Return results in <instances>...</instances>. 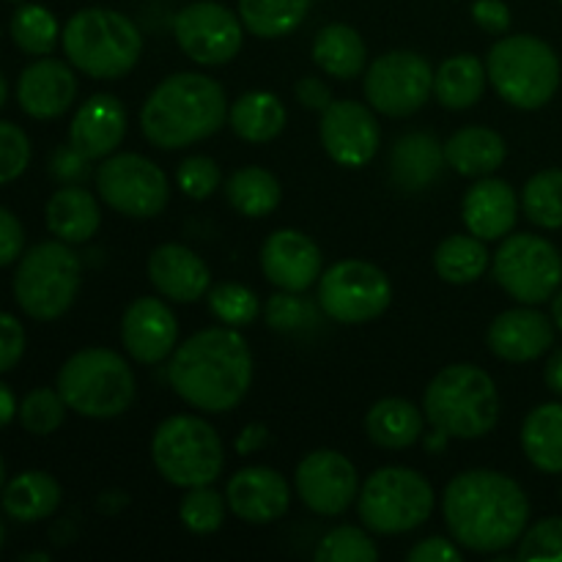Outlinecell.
<instances>
[{
	"label": "cell",
	"mask_w": 562,
	"mask_h": 562,
	"mask_svg": "<svg viewBox=\"0 0 562 562\" xmlns=\"http://www.w3.org/2000/svg\"><path fill=\"white\" fill-rule=\"evenodd\" d=\"M294 93H296V102L307 110H322L324 113V110L333 104V91H329V86L322 80V77H313V75L302 77V80H296Z\"/></svg>",
	"instance_id": "53"
},
{
	"label": "cell",
	"mask_w": 562,
	"mask_h": 562,
	"mask_svg": "<svg viewBox=\"0 0 562 562\" xmlns=\"http://www.w3.org/2000/svg\"><path fill=\"white\" fill-rule=\"evenodd\" d=\"M426 415L406 398H382L366 415V434L384 450H406L423 439Z\"/></svg>",
	"instance_id": "30"
},
{
	"label": "cell",
	"mask_w": 562,
	"mask_h": 562,
	"mask_svg": "<svg viewBox=\"0 0 562 562\" xmlns=\"http://www.w3.org/2000/svg\"><path fill=\"white\" fill-rule=\"evenodd\" d=\"M472 20L477 27L488 33H508L510 27V9L505 0H475L472 3Z\"/></svg>",
	"instance_id": "51"
},
{
	"label": "cell",
	"mask_w": 562,
	"mask_h": 562,
	"mask_svg": "<svg viewBox=\"0 0 562 562\" xmlns=\"http://www.w3.org/2000/svg\"><path fill=\"white\" fill-rule=\"evenodd\" d=\"M313 60L324 75L335 80H351L366 69L368 49L360 33L346 22L324 25L313 38Z\"/></svg>",
	"instance_id": "31"
},
{
	"label": "cell",
	"mask_w": 562,
	"mask_h": 562,
	"mask_svg": "<svg viewBox=\"0 0 562 562\" xmlns=\"http://www.w3.org/2000/svg\"><path fill=\"white\" fill-rule=\"evenodd\" d=\"M77 77L58 58H38L25 66L16 80V102L22 113L36 121H55L75 104Z\"/></svg>",
	"instance_id": "20"
},
{
	"label": "cell",
	"mask_w": 562,
	"mask_h": 562,
	"mask_svg": "<svg viewBox=\"0 0 562 562\" xmlns=\"http://www.w3.org/2000/svg\"><path fill=\"white\" fill-rule=\"evenodd\" d=\"M486 82V64H481L477 55L461 53L439 64L437 75H434V93L442 108L470 110L481 102Z\"/></svg>",
	"instance_id": "32"
},
{
	"label": "cell",
	"mask_w": 562,
	"mask_h": 562,
	"mask_svg": "<svg viewBox=\"0 0 562 562\" xmlns=\"http://www.w3.org/2000/svg\"><path fill=\"white\" fill-rule=\"evenodd\" d=\"M31 137L22 126L0 121V184L20 179L31 165Z\"/></svg>",
	"instance_id": "46"
},
{
	"label": "cell",
	"mask_w": 562,
	"mask_h": 562,
	"mask_svg": "<svg viewBox=\"0 0 562 562\" xmlns=\"http://www.w3.org/2000/svg\"><path fill=\"white\" fill-rule=\"evenodd\" d=\"M11 42L22 49L25 55L33 58H44L55 49L60 38V25L49 9L38 3H22L11 14L9 22Z\"/></svg>",
	"instance_id": "38"
},
{
	"label": "cell",
	"mask_w": 562,
	"mask_h": 562,
	"mask_svg": "<svg viewBox=\"0 0 562 562\" xmlns=\"http://www.w3.org/2000/svg\"><path fill=\"white\" fill-rule=\"evenodd\" d=\"M82 261L66 241H38L22 252L14 272V300L33 322H55L75 305Z\"/></svg>",
	"instance_id": "8"
},
{
	"label": "cell",
	"mask_w": 562,
	"mask_h": 562,
	"mask_svg": "<svg viewBox=\"0 0 562 562\" xmlns=\"http://www.w3.org/2000/svg\"><path fill=\"white\" fill-rule=\"evenodd\" d=\"M228 124L247 143H269L285 130V108L274 93L247 91L231 104Z\"/></svg>",
	"instance_id": "34"
},
{
	"label": "cell",
	"mask_w": 562,
	"mask_h": 562,
	"mask_svg": "<svg viewBox=\"0 0 562 562\" xmlns=\"http://www.w3.org/2000/svg\"><path fill=\"white\" fill-rule=\"evenodd\" d=\"M516 547H519L516 549L519 560L562 562V516H549L532 525Z\"/></svg>",
	"instance_id": "44"
},
{
	"label": "cell",
	"mask_w": 562,
	"mask_h": 562,
	"mask_svg": "<svg viewBox=\"0 0 562 562\" xmlns=\"http://www.w3.org/2000/svg\"><path fill=\"white\" fill-rule=\"evenodd\" d=\"M20 415V404H16V395L11 393L9 384L0 382V428L9 426L14 417Z\"/></svg>",
	"instance_id": "55"
},
{
	"label": "cell",
	"mask_w": 562,
	"mask_h": 562,
	"mask_svg": "<svg viewBox=\"0 0 562 562\" xmlns=\"http://www.w3.org/2000/svg\"><path fill=\"white\" fill-rule=\"evenodd\" d=\"M58 393L71 412L91 420L124 415L135 401V373L113 349H82L58 371Z\"/></svg>",
	"instance_id": "7"
},
{
	"label": "cell",
	"mask_w": 562,
	"mask_h": 562,
	"mask_svg": "<svg viewBox=\"0 0 562 562\" xmlns=\"http://www.w3.org/2000/svg\"><path fill=\"white\" fill-rule=\"evenodd\" d=\"M173 36L181 53L195 64L225 66L239 55L245 25L239 11H231L217 0H195L173 16Z\"/></svg>",
	"instance_id": "15"
},
{
	"label": "cell",
	"mask_w": 562,
	"mask_h": 562,
	"mask_svg": "<svg viewBox=\"0 0 562 562\" xmlns=\"http://www.w3.org/2000/svg\"><path fill=\"white\" fill-rule=\"evenodd\" d=\"M49 176L60 184H82L91 176V159L82 157L71 143L58 146L49 157Z\"/></svg>",
	"instance_id": "48"
},
{
	"label": "cell",
	"mask_w": 562,
	"mask_h": 562,
	"mask_svg": "<svg viewBox=\"0 0 562 562\" xmlns=\"http://www.w3.org/2000/svg\"><path fill=\"white\" fill-rule=\"evenodd\" d=\"M44 220L55 239L66 245H86L102 225V212L97 198L80 184H60V190L47 201Z\"/></svg>",
	"instance_id": "27"
},
{
	"label": "cell",
	"mask_w": 562,
	"mask_h": 562,
	"mask_svg": "<svg viewBox=\"0 0 562 562\" xmlns=\"http://www.w3.org/2000/svg\"><path fill=\"white\" fill-rule=\"evenodd\" d=\"M263 316H267L269 327L278 333H300L316 322V307L294 291H280V294L269 296Z\"/></svg>",
	"instance_id": "45"
},
{
	"label": "cell",
	"mask_w": 562,
	"mask_h": 562,
	"mask_svg": "<svg viewBox=\"0 0 562 562\" xmlns=\"http://www.w3.org/2000/svg\"><path fill=\"white\" fill-rule=\"evenodd\" d=\"M3 486H5V461L3 456H0V492H3Z\"/></svg>",
	"instance_id": "61"
},
{
	"label": "cell",
	"mask_w": 562,
	"mask_h": 562,
	"mask_svg": "<svg viewBox=\"0 0 562 562\" xmlns=\"http://www.w3.org/2000/svg\"><path fill=\"white\" fill-rule=\"evenodd\" d=\"M488 267V250L475 234H453L439 241L434 252V269L445 283L467 285L475 283Z\"/></svg>",
	"instance_id": "37"
},
{
	"label": "cell",
	"mask_w": 562,
	"mask_h": 562,
	"mask_svg": "<svg viewBox=\"0 0 562 562\" xmlns=\"http://www.w3.org/2000/svg\"><path fill=\"white\" fill-rule=\"evenodd\" d=\"M22 252H25V228L14 212L0 206V269L20 261Z\"/></svg>",
	"instance_id": "50"
},
{
	"label": "cell",
	"mask_w": 562,
	"mask_h": 562,
	"mask_svg": "<svg viewBox=\"0 0 562 562\" xmlns=\"http://www.w3.org/2000/svg\"><path fill=\"white\" fill-rule=\"evenodd\" d=\"M69 64L93 80H121L137 66L143 36L135 22L115 9H80L60 33Z\"/></svg>",
	"instance_id": "4"
},
{
	"label": "cell",
	"mask_w": 562,
	"mask_h": 562,
	"mask_svg": "<svg viewBox=\"0 0 562 562\" xmlns=\"http://www.w3.org/2000/svg\"><path fill=\"white\" fill-rule=\"evenodd\" d=\"M22 562H47L49 560V554H44V552H33V554H22L20 558Z\"/></svg>",
	"instance_id": "59"
},
{
	"label": "cell",
	"mask_w": 562,
	"mask_h": 562,
	"mask_svg": "<svg viewBox=\"0 0 562 562\" xmlns=\"http://www.w3.org/2000/svg\"><path fill=\"white\" fill-rule=\"evenodd\" d=\"M461 217H464L467 231L477 239H505L519 220V198L508 181L483 176L467 190Z\"/></svg>",
	"instance_id": "25"
},
{
	"label": "cell",
	"mask_w": 562,
	"mask_h": 562,
	"mask_svg": "<svg viewBox=\"0 0 562 562\" xmlns=\"http://www.w3.org/2000/svg\"><path fill=\"white\" fill-rule=\"evenodd\" d=\"M322 146L344 168H366L379 151L382 130L368 104L338 99L322 113Z\"/></svg>",
	"instance_id": "17"
},
{
	"label": "cell",
	"mask_w": 562,
	"mask_h": 562,
	"mask_svg": "<svg viewBox=\"0 0 562 562\" xmlns=\"http://www.w3.org/2000/svg\"><path fill=\"white\" fill-rule=\"evenodd\" d=\"M521 448L530 464L547 475L562 472V404H541L525 417Z\"/></svg>",
	"instance_id": "33"
},
{
	"label": "cell",
	"mask_w": 562,
	"mask_h": 562,
	"mask_svg": "<svg viewBox=\"0 0 562 562\" xmlns=\"http://www.w3.org/2000/svg\"><path fill=\"white\" fill-rule=\"evenodd\" d=\"M313 0H239V20L258 38L291 36L305 22Z\"/></svg>",
	"instance_id": "36"
},
{
	"label": "cell",
	"mask_w": 562,
	"mask_h": 562,
	"mask_svg": "<svg viewBox=\"0 0 562 562\" xmlns=\"http://www.w3.org/2000/svg\"><path fill=\"white\" fill-rule=\"evenodd\" d=\"M445 162L461 176L470 179H483L492 176L494 170L503 168L505 157H508V146H505L503 135L488 126H464L450 140L445 143Z\"/></svg>",
	"instance_id": "29"
},
{
	"label": "cell",
	"mask_w": 562,
	"mask_h": 562,
	"mask_svg": "<svg viewBox=\"0 0 562 562\" xmlns=\"http://www.w3.org/2000/svg\"><path fill=\"white\" fill-rule=\"evenodd\" d=\"M170 387L209 415L241 404L252 384V355L234 327H209L176 346L168 366Z\"/></svg>",
	"instance_id": "2"
},
{
	"label": "cell",
	"mask_w": 562,
	"mask_h": 562,
	"mask_svg": "<svg viewBox=\"0 0 562 562\" xmlns=\"http://www.w3.org/2000/svg\"><path fill=\"white\" fill-rule=\"evenodd\" d=\"M225 503H228V499H223V494L214 492L212 486L187 488L184 499H181L179 505L181 525L190 532H195V536L217 532L225 519Z\"/></svg>",
	"instance_id": "43"
},
{
	"label": "cell",
	"mask_w": 562,
	"mask_h": 562,
	"mask_svg": "<svg viewBox=\"0 0 562 562\" xmlns=\"http://www.w3.org/2000/svg\"><path fill=\"white\" fill-rule=\"evenodd\" d=\"M176 187L192 201H206L220 187V165L212 157H187L176 170Z\"/></svg>",
	"instance_id": "47"
},
{
	"label": "cell",
	"mask_w": 562,
	"mask_h": 562,
	"mask_svg": "<svg viewBox=\"0 0 562 562\" xmlns=\"http://www.w3.org/2000/svg\"><path fill=\"white\" fill-rule=\"evenodd\" d=\"M3 541H5V527H3V519H0V552H3Z\"/></svg>",
	"instance_id": "62"
},
{
	"label": "cell",
	"mask_w": 562,
	"mask_h": 562,
	"mask_svg": "<svg viewBox=\"0 0 562 562\" xmlns=\"http://www.w3.org/2000/svg\"><path fill=\"white\" fill-rule=\"evenodd\" d=\"M527 220L543 231L562 228V170L547 168L532 176L521 195Z\"/></svg>",
	"instance_id": "39"
},
{
	"label": "cell",
	"mask_w": 562,
	"mask_h": 562,
	"mask_svg": "<svg viewBox=\"0 0 562 562\" xmlns=\"http://www.w3.org/2000/svg\"><path fill=\"white\" fill-rule=\"evenodd\" d=\"M543 379H547V387L562 398V349H558L552 357H549Z\"/></svg>",
	"instance_id": "56"
},
{
	"label": "cell",
	"mask_w": 562,
	"mask_h": 562,
	"mask_svg": "<svg viewBox=\"0 0 562 562\" xmlns=\"http://www.w3.org/2000/svg\"><path fill=\"white\" fill-rule=\"evenodd\" d=\"M151 459L159 475L179 488L212 486L225 467L223 439L195 415L162 420L151 439Z\"/></svg>",
	"instance_id": "9"
},
{
	"label": "cell",
	"mask_w": 562,
	"mask_h": 562,
	"mask_svg": "<svg viewBox=\"0 0 562 562\" xmlns=\"http://www.w3.org/2000/svg\"><path fill=\"white\" fill-rule=\"evenodd\" d=\"M488 349L505 362H532L547 355L554 344V322L532 305L510 307L499 313L488 327Z\"/></svg>",
	"instance_id": "23"
},
{
	"label": "cell",
	"mask_w": 562,
	"mask_h": 562,
	"mask_svg": "<svg viewBox=\"0 0 562 562\" xmlns=\"http://www.w3.org/2000/svg\"><path fill=\"white\" fill-rule=\"evenodd\" d=\"M99 198L113 212L132 220H148L165 212L170 181L157 162L143 154H110L97 168Z\"/></svg>",
	"instance_id": "12"
},
{
	"label": "cell",
	"mask_w": 562,
	"mask_h": 562,
	"mask_svg": "<svg viewBox=\"0 0 562 562\" xmlns=\"http://www.w3.org/2000/svg\"><path fill=\"white\" fill-rule=\"evenodd\" d=\"M148 280L165 300H173L179 305L198 302L212 289V272L206 261L195 256V250L176 241L159 245L148 256Z\"/></svg>",
	"instance_id": "24"
},
{
	"label": "cell",
	"mask_w": 562,
	"mask_h": 562,
	"mask_svg": "<svg viewBox=\"0 0 562 562\" xmlns=\"http://www.w3.org/2000/svg\"><path fill=\"white\" fill-rule=\"evenodd\" d=\"M486 75L494 91L519 110H541L560 88V58L543 38L519 33L503 36L486 55Z\"/></svg>",
	"instance_id": "6"
},
{
	"label": "cell",
	"mask_w": 562,
	"mask_h": 562,
	"mask_svg": "<svg viewBox=\"0 0 562 562\" xmlns=\"http://www.w3.org/2000/svg\"><path fill=\"white\" fill-rule=\"evenodd\" d=\"M261 269L272 285L280 291H302L311 289L324 272L322 250L311 236L294 228H280L267 236L261 247Z\"/></svg>",
	"instance_id": "19"
},
{
	"label": "cell",
	"mask_w": 562,
	"mask_h": 562,
	"mask_svg": "<svg viewBox=\"0 0 562 562\" xmlns=\"http://www.w3.org/2000/svg\"><path fill=\"white\" fill-rule=\"evenodd\" d=\"M442 516L459 547L477 554L505 552L525 536L530 499L514 477L494 470H467L448 483Z\"/></svg>",
	"instance_id": "1"
},
{
	"label": "cell",
	"mask_w": 562,
	"mask_h": 562,
	"mask_svg": "<svg viewBox=\"0 0 562 562\" xmlns=\"http://www.w3.org/2000/svg\"><path fill=\"white\" fill-rule=\"evenodd\" d=\"M209 311L225 327H250L261 316V300L252 289L241 283H220L209 289Z\"/></svg>",
	"instance_id": "40"
},
{
	"label": "cell",
	"mask_w": 562,
	"mask_h": 562,
	"mask_svg": "<svg viewBox=\"0 0 562 562\" xmlns=\"http://www.w3.org/2000/svg\"><path fill=\"white\" fill-rule=\"evenodd\" d=\"M228 110V97L217 80L198 71H179L148 93L140 110V130L151 146L176 151L223 130Z\"/></svg>",
	"instance_id": "3"
},
{
	"label": "cell",
	"mask_w": 562,
	"mask_h": 562,
	"mask_svg": "<svg viewBox=\"0 0 562 562\" xmlns=\"http://www.w3.org/2000/svg\"><path fill=\"white\" fill-rule=\"evenodd\" d=\"M126 108L113 93H93L77 108L69 126V143L91 162L108 159L126 137Z\"/></svg>",
	"instance_id": "22"
},
{
	"label": "cell",
	"mask_w": 562,
	"mask_h": 562,
	"mask_svg": "<svg viewBox=\"0 0 562 562\" xmlns=\"http://www.w3.org/2000/svg\"><path fill=\"white\" fill-rule=\"evenodd\" d=\"M560 3H562V0H560Z\"/></svg>",
	"instance_id": "64"
},
{
	"label": "cell",
	"mask_w": 562,
	"mask_h": 562,
	"mask_svg": "<svg viewBox=\"0 0 562 562\" xmlns=\"http://www.w3.org/2000/svg\"><path fill=\"white\" fill-rule=\"evenodd\" d=\"M296 494L318 516H340L360 494L355 464L338 450H313L296 467Z\"/></svg>",
	"instance_id": "16"
},
{
	"label": "cell",
	"mask_w": 562,
	"mask_h": 562,
	"mask_svg": "<svg viewBox=\"0 0 562 562\" xmlns=\"http://www.w3.org/2000/svg\"><path fill=\"white\" fill-rule=\"evenodd\" d=\"M225 198L245 217H269L283 201V187H280L278 176L269 173L267 168L247 165L228 176Z\"/></svg>",
	"instance_id": "35"
},
{
	"label": "cell",
	"mask_w": 562,
	"mask_h": 562,
	"mask_svg": "<svg viewBox=\"0 0 562 562\" xmlns=\"http://www.w3.org/2000/svg\"><path fill=\"white\" fill-rule=\"evenodd\" d=\"M406 560L409 562H461V549L459 543L448 541V538H426V541H420L417 547L409 549V554H406Z\"/></svg>",
	"instance_id": "52"
},
{
	"label": "cell",
	"mask_w": 562,
	"mask_h": 562,
	"mask_svg": "<svg viewBox=\"0 0 562 562\" xmlns=\"http://www.w3.org/2000/svg\"><path fill=\"white\" fill-rule=\"evenodd\" d=\"M60 483L49 472L27 470L11 477L0 492V505L5 516L20 525H36V521L49 519L60 508Z\"/></svg>",
	"instance_id": "28"
},
{
	"label": "cell",
	"mask_w": 562,
	"mask_h": 562,
	"mask_svg": "<svg viewBox=\"0 0 562 562\" xmlns=\"http://www.w3.org/2000/svg\"><path fill=\"white\" fill-rule=\"evenodd\" d=\"M434 488L409 467H382L362 483L357 514L376 536H404L426 525L434 514Z\"/></svg>",
	"instance_id": "10"
},
{
	"label": "cell",
	"mask_w": 562,
	"mask_h": 562,
	"mask_svg": "<svg viewBox=\"0 0 562 562\" xmlns=\"http://www.w3.org/2000/svg\"><path fill=\"white\" fill-rule=\"evenodd\" d=\"M25 327L11 313H0V373H9L25 357Z\"/></svg>",
	"instance_id": "49"
},
{
	"label": "cell",
	"mask_w": 562,
	"mask_h": 562,
	"mask_svg": "<svg viewBox=\"0 0 562 562\" xmlns=\"http://www.w3.org/2000/svg\"><path fill=\"white\" fill-rule=\"evenodd\" d=\"M448 439H450L448 431H442V428L434 426V431H428L426 437H423V445H426L428 453H442V450L448 448Z\"/></svg>",
	"instance_id": "57"
},
{
	"label": "cell",
	"mask_w": 562,
	"mask_h": 562,
	"mask_svg": "<svg viewBox=\"0 0 562 562\" xmlns=\"http://www.w3.org/2000/svg\"><path fill=\"white\" fill-rule=\"evenodd\" d=\"M228 508L247 525H272L291 505V488L272 467H245L225 488Z\"/></svg>",
	"instance_id": "21"
},
{
	"label": "cell",
	"mask_w": 562,
	"mask_h": 562,
	"mask_svg": "<svg viewBox=\"0 0 562 562\" xmlns=\"http://www.w3.org/2000/svg\"><path fill=\"white\" fill-rule=\"evenodd\" d=\"M66 401L58 393V387H38L22 398L20 404V423L27 434L33 437H49L58 431L66 420Z\"/></svg>",
	"instance_id": "41"
},
{
	"label": "cell",
	"mask_w": 562,
	"mask_h": 562,
	"mask_svg": "<svg viewBox=\"0 0 562 562\" xmlns=\"http://www.w3.org/2000/svg\"><path fill=\"white\" fill-rule=\"evenodd\" d=\"M434 75L423 55L412 49H393L371 64L362 80V91L376 113L390 119L415 115L434 93Z\"/></svg>",
	"instance_id": "14"
},
{
	"label": "cell",
	"mask_w": 562,
	"mask_h": 562,
	"mask_svg": "<svg viewBox=\"0 0 562 562\" xmlns=\"http://www.w3.org/2000/svg\"><path fill=\"white\" fill-rule=\"evenodd\" d=\"M552 322H554V327L562 333V289L552 296Z\"/></svg>",
	"instance_id": "58"
},
{
	"label": "cell",
	"mask_w": 562,
	"mask_h": 562,
	"mask_svg": "<svg viewBox=\"0 0 562 562\" xmlns=\"http://www.w3.org/2000/svg\"><path fill=\"white\" fill-rule=\"evenodd\" d=\"M5 3H14V5H22V3H27V0H5Z\"/></svg>",
	"instance_id": "63"
},
{
	"label": "cell",
	"mask_w": 562,
	"mask_h": 562,
	"mask_svg": "<svg viewBox=\"0 0 562 562\" xmlns=\"http://www.w3.org/2000/svg\"><path fill=\"white\" fill-rule=\"evenodd\" d=\"M393 302V285L368 261H338L318 278V305L338 324H366L382 316Z\"/></svg>",
	"instance_id": "13"
},
{
	"label": "cell",
	"mask_w": 562,
	"mask_h": 562,
	"mask_svg": "<svg viewBox=\"0 0 562 562\" xmlns=\"http://www.w3.org/2000/svg\"><path fill=\"white\" fill-rule=\"evenodd\" d=\"M267 442H269L267 426H263V423H247V426L241 428L239 437H236L234 448L239 456H252L258 453Z\"/></svg>",
	"instance_id": "54"
},
{
	"label": "cell",
	"mask_w": 562,
	"mask_h": 562,
	"mask_svg": "<svg viewBox=\"0 0 562 562\" xmlns=\"http://www.w3.org/2000/svg\"><path fill=\"white\" fill-rule=\"evenodd\" d=\"M121 344L140 366L168 360L179 344V322L168 302L157 296H140L132 302L121 318Z\"/></svg>",
	"instance_id": "18"
},
{
	"label": "cell",
	"mask_w": 562,
	"mask_h": 562,
	"mask_svg": "<svg viewBox=\"0 0 562 562\" xmlns=\"http://www.w3.org/2000/svg\"><path fill=\"white\" fill-rule=\"evenodd\" d=\"M5 97H9V86H5V77L3 71H0V108L5 104Z\"/></svg>",
	"instance_id": "60"
},
{
	"label": "cell",
	"mask_w": 562,
	"mask_h": 562,
	"mask_svg": "<svg viewBox=\"0 0 562 562\" xmlns=\"http://www.w3.org/2000/svg\"><path fill=\"white\" fill-rule=\"evenodd\" d=\"M494 280L521 305H543L562 285V256L536 234H508L494 252Z\"/></svg>",
	"instance_id": "11"
},
{
	"label": "cell",
	"mask_w": 562,
	"mask_h": 562,
	"mask_svg": "<svg viewBox=\"0 0 562 562\" xmlns=\"http://www.w3.org/2000/svg\"><path fill=\"white\" fill-rule=\"evenodd\" d=\"M318 562H376L379 549L366 530L340 525L329 530L316 547Z\"/></svg>",
	"instance_id": "42"
},
{
	"label": "cell",
	"mask_w": 562,
	"mask_h": 562,
	"mask_svg": "<svg viewBox=\"0 0 562 562\" xmlns=\"http://www.w3.org/2000/svg\"><path fill=\"white\" fill-rule=\"evenodd\" d=\"M423 415L450 437H486L499 423L497 384L483 368L470 362L442 368L423 395Z\"/></svg>",
	"instance_id": "5"
},
{
	"label": "cell",
	"mask_w": 562,
	"mask_h": 562,
	"mask_svg": "<svg viewBox=\"0 0 562 562\" xmlns=\"http://www.w3.org/2000/svg\"><path fill=\"white\" fill-rule=\"evenodd\" d=\"M445 162V148L428 132H409L398 137L390 151V179L404 192H423L439 179Z\"/></svg>",
	"instance_id": "26"
}]
</instances>
